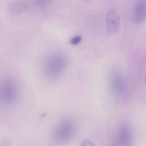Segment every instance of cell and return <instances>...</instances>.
<instances>
[{
	"mask_svg": "<svg viewBox=\"0 0 146 146\" xmlns=\"http://www.w3.org/2000/svg\"><path fill=\"white\" fill-rule=\"evenodd\" d=\"M67 65V60L64 54L55 51L44 58L41 65V72L46 79L56 80L62 75Z\"/></svg>",
	"mask_w": 146,
	"mask_h": 146,
	"instance_id": "cell-1",
	"label": "cell"
},
{
	"mask_svg": "<svg viewBox=\"0 0 146 146\" xmlns=\"http://www.w3.org/2000/svg\"><path fill=\"white\" fill-rule=\"evenodd\" d=\"M76 131L75 121L71 117L60 120L55 126L52 134V141L55 144L63 145L70 141Z\"/></svg>",
	"mask_w": 146,
	"mask_h": 146,
	"instance_id": "cell-2",
	"label": "cell"
},
{
	"mask_svg": "<svg viewBox=\"0 0 146 146\" xmlns=\"http://www.w3.org/2000/svg\"><path fill=\"white\" fill-rule=\"evenodd\" d=\"M19 89L17 83L13 79H5L1 84L0 100L1 103L6 107H10L18 100Z\"/></svg>",
	"mask_w": 146,
	"mask_h": 146,
	"instance_id": "cell-3",
	"label": "cell"
},
{
	"mask_svg": "<svg viewBox=\"0 0 146 146\" xmlns=\"http://www.w3.org/2000/svg\"><path fill=\"white\" fill-rule=\"evenodd\" d=\"M109 82L111 89L116 96L123 95L126 90V82L125 78L117 69L112 70L110 74Z\"/></svg>",
	"mask_w": 146,
	"mask_h": 146,
	"instance_id": "cell-4",
	"label": "cell"
},
{
	"mask_svg": "<svg viewBox=\"0 0 146 146\" xmlns=\"http://www.w3.org/2000/svg\"><path fill=\"white\" fill-rule=\"evenodd\" d=\"M106 22L108 33L113 34L118 31L120 25V17L115 9L111 8L109 10L106 16Z\"/></svg>",
	"mask_w": 146,
	"mask_h": 146,
	"instance_id": "cell-5",
	"label": "cell"
},
{
	"mask_svg": "<svg viewBox=\"0 0 146 146\" xmlns=\"http://www.w3.org/2000/svg\"><path fill=\"white\" fill-rule=\"evenodd\" d=\"M133 21L137 24L143 23L146 19V1L137 0L132 11Z\"/></svg>",
	"mask_w": 146,
	"mask_h": 146,
	"instance_id": "cell-6",
	"label": "cell"
},
{
	"mask_svg": "<svg viewBox=\"0 0 146 146\" xmlns=\"http://www.w3.org/2000/svg\"><path fill=\"white\" fill-rule=\"evenodd\" d=\"M9 10L15 14L22 13L28 8V4L23 0H15L9 5Z\"/></svg>",
	"mask_w": 146,
	"mask_h": 146,
	"instance_id": "cell-7",
	"label": "cell"
},
{
	"mask_svg": "<svg viewBox=\"0 0 146 146\" xmlns=\"http://www.w3.org/2000/svg\"><path fill=\"white\" fill-rule=\"evenodd\" d=\"M117 138L119 143L121 145H125L130 139V131L128 127L125 124H122L119 128Z\"/></svg>",
	"mask_w": 146,
	"mask_h": 146,
	"instance_id": "cell-8",
	"label": "cell"
},
{
	"mask_svg": "<svg viewBox=\"0 0 146 146\" xmlns=\"http://www.w3.org/2000/svg\"><path fill=\"white\" fill-rule=\"evenodd\" d=\"M35 7L38 9H44L48 6L52 0H31Z\"/></svg>",
	"mask_w": 146,
	"mask_h": 146,
	"instance_id": "cell-9",
	"label": "cell"
},
{
	"mask_svg": "<svg viewBox=\"0 0 146 146\" xmlns=\"http://www.w3.org/2000/svg\"><path fill=\"white\" fill-rule=\"evenodd\" d=\"M82 38L80 35H76L74 36V37H72L71 39H70V43L72 45H77L82 40Z\"/></svg>",
	"mask_w": 146,
	"mask_h": 146,
	"instance_id": "cell-10",
	"label": "cell"
},
{
	"mask_svg": "<svg viewBox=\"0 0 146 146\" xmlns=\"http://www.w3.org/2000/svg\"><path fill=\"white\" fill-rule=\"evenodd\" d=\"M80 146H95L94 143L89 140H85L82 142Z\"/></svg>",
	"mask_w": 146,
	"mask_h": 146,
	"instance_id": "cell-11",
	"label": "cell"
},
{
	"mask_svg": "<svg viewBox=\"0 0 146 146\" xmlns=\"http://www.w3.org/2000/svg\"><path fill=\"white\" fill-rule=\"evenodd\" d=\"M82 1H84V2H88V1H89L90 0H82Z\"/></svg>",
	"mask_w": 146,
	"mask_h": 146,
	"instance_id": "cell-12",
	"label": "cell"
},
{
	"mask_svg": "<svg viewBox=\"0 0 146 146\" xmlns=\"http://www.w3.org/2000/svg\"><path fill=\"white\" fill-rule=\"evenodd\" d=\"M145 83L146 84V74H145Z\"/></svg>",
	"mask_w": 146,
	"mask_h": 146,
	"instance_id": "cell-13",
	"label": "cell"
}]
</instances>
